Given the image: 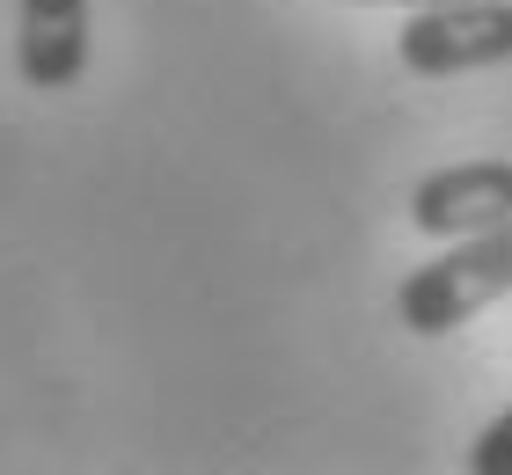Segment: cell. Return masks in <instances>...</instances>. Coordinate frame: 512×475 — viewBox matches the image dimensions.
Masks as SVG:
<instances>
[{
  "mask_svg": "<svg viewBox=\"0 0 512 475\" xmlns=\"http://www.w3.org/2000/svg\"><path fill=\"white\" fill-rule=\"evenodd\" d=\"M512 220V161H454L410 190V227L432 242H461Z\"/></svg>",
  "mask_w": 512,
  "mask_h": 475,
  "instance_id": "3957f363",
  "label": "cell"
},
{
  "mask_svg": "<svg viewBox=\"0 0 512 475\" xmlns=\"http://www.w3.org/2000/svg\"><path fill=\"white\" fill-rule=\"evenodd\" d=\"M469 475H512V410H498L469 446Z\"/></svg>",
  "mask_w": 512,
  "mask_h": 475,
  "instance_id": "5b68a950",
  "label": "cell"
},
{
  "mask_svg": "<svg viewBox=\"0 0 512 475\" xmlns=\"http://www.w3.org/2000/svg\"><path fill=\"white\" fill-rule=\"evenodd\" d=\"M344 8H432V0H344Z\"/></svg>",
  "mask_w": 512,
  "mask_h": 475,
  "instance_id": "8992f818",
  "label": "cell"
},
{
  "mask_svg": "<svg viewBox=\"0 0 512 475\" xmlns=\"http://www.w3.org/2000/svg\"><path fill=\"white\" fill-rule=\"evenodd\" d=\"M505 293H512V220L483 227V234H461L447 256L417 264L395 285V315H403L410 337H454L461 322H476Z\"/></svg>",
  "mask_w": 512,
  "mask_h": 475,
  "instance_id": "6da1fadb",
  "label": "cell"
},
{
  "mask_svg": "<svg viewBox=\"0 0 512 475\" xmlns=\"http://www.w3.org/2000/svg\"><path fill=\"white\" fill-rule=\"evenodd\" d=\"M15 74L37 95H59L88 74V0H22L15 8Z\"/></svg>",
  "mask_w": 512,
  "mask_h": 475,
  "instance_id": "277c9868",
  "label": "cell"
},
{
  "mask_svg": "<svg viewBox=\"0 0 512 475\" xmlns=\"http://www.w3.org/2000/svg\"><path fill=\"white\" fill-rule=\"evenodd\" d=\"M395 59L425 81H454V74H483V66L512 59V0H432L410 8Z\"/></svg>",
  "mask_w": 512,
  "mask_h": 475,
  "instance_id": "7a4b0ae2",
  "label": "cell"
}]
</instances>
